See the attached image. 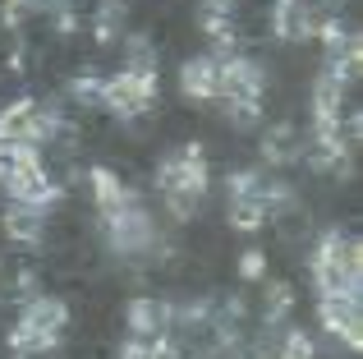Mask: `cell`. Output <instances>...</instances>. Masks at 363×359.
<instances>
[{
  "label": "cell",
  "instance_id": "1",
  "mask_svg": "<svg viewBox=\"0 0 363 359\" xmlns=\"http://www.w3.org/2000/svg\"><path fill=\"white\" fill-rule=\"evenodd\" d=\"M207 189H212V166L198 143H179L157 162V194L170 221H194L198 207L207 203Z\"/></svg>",
  "mask_w": 363,
  "mask_h": 359
},
{
  "label": "cell",
  "instance_id": "2",
  "mask_svg": "<svg viewBox=\"0 0 363 359\" xmlns=\"http://www.w3.org/2000/svg\"><path fill=\"white\" fill-rule=\"evenodd\" d=\"M0 189L9 203H28L42 212H51L65 198V184L46 171L42 148L33 143H0Z\"/></svg>",
  "mask_w": 363,
  "mask_h": 359
},
{
  "label": "cell",
  "instance_id": "3",
  "mask_svg": "<svg viewBox=\"0 0 363 359\" xmlns=\"http://www.w3.org/2000/svg\"><path fill=\"white\" fill-rule=\"evenodd\" d=\"M308 277L318 295H350L359 299L363 290V249L345 231H322L308 253Z\"/></svg>",
  "mask_w": 363,
  "mask_h": 359
},
{
  "label": "cell",
  "instance_id": "4",
  "mask_svg": "<svg viewBox=\"0 0 363 359\" xmlns=\"http://www.w3.org/2000/svg\"><path fill=\"white\" fill-rule=\"evenodd\" d=\"M65 327H69L65 299H55V295L42 290V295H33V299L18 304V318H14V327H9V350L46 359L55 346L65 341Z\"/></svg>",
  "mask_w": 363,
  "mask_h": 359
},
{
  "label": "cell",
  "instance_id": "5",
  "mask_svg": "<svg viewBox=\"0 0 363 359\" xmlns=\"http://www.w3.org/2000/svg\"><path fill=\"white\" fill-rule=\"evenodd\" d=\"M225 221L240 235H253L267 226V171L244 166V171L225 175Z\"/></svg>",
  "mask_w": 363,
  "mask_h": 359
},
{
  "label": "cell",
  "instance_id": "6",
  "mask_svg": "<svg viewBox=\"0 0 363 359\" xmlns=\"http://www.w3.org/2000/svg\"><path fill=\"white\" fill-rule=\"evenodd\" d=\"M161 97V79L157 70H120L101 79V111L120 120H138L152 111V101Z\"/></svg>",
  "mask_w": 363,
  "mask_h": 359
},
{
  "label": "cell",
  "instance_id": "7",
  "mask_svg": "<svg viewBox=\"0 0 363 359\" xmlns=\"http://www.w3.org/2000/svg\"><path fill=\"white\" fill-rule=\"evenodd\" d=\"M267 97V70L253 55H221V88H216V106H262Z\"/></svg>",
  "mask_w": 363,
  "mask_h": 359
},
{
  "label": "cell",
  "instance_id": "8",
  "mask_svg": "<svg viewBox=\"0 0 363 359\" xmlns=\"http://www.w3.org/2000/svg\"><path fill=\"white\" fill-rule=\"evenodd\" d=\"M318 318H322V332H327L331 341H340L345 350H359L363 346L359 299H350V295H318Z\"/></svg>",
  "mask_w": 363,
  "mask_h": 359
},
{
  "label": "cell",
  "instance_id": "9",
  "mask_svg": "<svg viewBox=\"0 0 363 359\" xmlns=\"http://www.w3.org/2000/svg\"><path fill=\"white\" fill-rule=\"evenodd\" d=\"M198 28L212 42V55H230L240 46V23H235V0H203L198 5Z\"/></svg>",
  "mask_w": 363,
  "mask_h": 359
},
{
  "label": "cell",
  "instance_id": "10",
  "mask_svg": "<svg viewBox=\"0 0 363 359\" xmlns=\"http://www.w3.org/2000/svg\"><path fill=\"white\" fill-rule=\"evenodd\" d=\"M216 88H221V55H194L179 65V92L189 101H212L216 106Z\"/></svg>",
  "mask_w": 363,
  "mask_h": 359
},
{
  "label": "cell",
  "instance_id": "11",
  "mask_svg": "<svg viewBox=\"0 0 363 359\" xmlns=\"http://www.w3.org/2000/svg\"><path fill=\"white\" fill-rule=\"evenodd\" d=\"M124 327L129 336H170V299H157V295H133L129 309H124Z\"/></svg>",
  "mask_w": 363,
  "mask_h": 359
},
{
  "label": "cell",
  "instance_id": "12",
  "mask_svg": "<svg viewBox=\"0 0 363 359\" xmlns=\"http://www.w3.org/2000/svg\"><path fill=\"white\" fill-rule=\"evenodd\" d=\"M303 148H308V138H303L299 125H290V120L262 129V162L267 166H294V162H303Z\"/></svg>",
  "mask_w": 363,
  "mask_h": 359
},
{
  "label": "cell",
  "instance_id": "13",
  "mask_svg": "<svg viewBox=\"0 0 363 359\" xmlns=\"http://www.w3.org/2000/svg\"><path fill=\"white\" fill-rule=\"evenodd\" d=\"M0 231H5L14 244L33 249V244L46 240V212H42V207H28V203H9V207H5V221H0Z\"/></svg>",
  "mask_w": 363,
  "mask_h": 359
},
{
  "label": "cell",
  "instance_id": "14",
  "mask_svg": "<svg viewBox=\"0 0 363 359\" xmlns=\"http://www.w3.org/2000/svg\"><path fill=\"white\" fill-rule=\"evenodd\" d=\"M88 180H92V203H97V216H111V212H120V207H129L133 198H138L116 171H111V166H92Z\"/></svg>",
  "mask_w": 363,
  "mask_h": 359
},
{
  "label": "cell",
  "instance_id": "15",
  "mask_svg": "<svg viewBox=\"0 0 363 359\" xmlns=\"http://www.w3.org/2000/svg\"><path fill=\"white\" fill-rule=\"evenodd\" d=\"M290 314H294V290L285 281H272L267 286V299H262V327L267 332H285L290 327Z\"/></svg>",
  "mask_w": 363,
  "mask_h": 359
},
{
  "label": "cell",
  "instance_id": "16",
  "mask_svg": "<svg viewBox=\"0 0 363 359\" xmlns=\"http://www.w3.org/2000/svg\"><path fill=\"white\" fill-rule=\"evenodd\" d=\"M92 37L101 46H116L124 37V0H101L97 14H92Z\"/></svg>",
  "mask_w": 363,
  "mask_h": 359
},
{
  "label": "cell",
  "instance_id": "17",
  "mask_svg": "<svg viewBox=\"0 0 363 359\" xmlns=\"http://www.w3.org/2000/svg\"><path fill=\"white\" fill-rule=\"evenodd\" d=\"M116 359H175V341L170 336H124V346H120V355Z\"/></svg>",
  "mask_w": 363,
  "mask_h": 359
},
{
  "label": "cell",
  "instance_id": "18",
  "mask_svg": "<svg viewBox=\"0 0 363 359\" xmlns=\"http://www.w3.org/2000/svg\"><path fill=\"white\" fill-rule=\"evenodd\" d=\"M272 359H318V346H313V336L303 327H285L272 346Z\"/></svg>",
  "mask_w": 363,
  "mask_h": 359
},
{
  "label": "cell",
  "instance_id": "19",
  "mask_svg": "<svg viewBox=\"0 0 363 359\" xmlns=\"http://www.w3.org/2000/svg\"><path fill=\"white\" fill-rule=\"evenodd\" d=\"M69 97L79 101V106L101 111V74H79V79H69Z\"/></svg>",
  "mask_w": 363,
  "mask_h": 359
},
{
  "label": "cell",
  "instance_id": "20",
  "mask_svg": "<svg viewBox=\"0 0 363 359\" xmlns=\"http://www.w3.org/2000/svg\"><path fill=\"white\" fill-rule=\"evenodd\" d=\"M240 277L244 281H267V253L262 249H244L240 253Z\"/></svg>",
  "mask_w": 363,
  "mask_h": 359
}]
</instances>
